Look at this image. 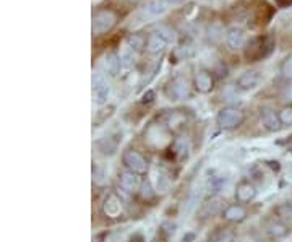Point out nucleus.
<instances>
[{
  "label": "nucleus",
  "instance_id": "f257e3e1",
  "mask_svg": "<svg viewBox=\"0 0 292 242\" xmlns=\"http://www.w3.org/2000/svg\"><path fill=\"white\" fill-rule=\"evenodd\" d=\"M275 50V39L271 36H258L250 41L244 50L247 62H260L268 59Z\"/></svg>",
  "mask_w": 292,
  "mask_h": 242
},
{
  "label": "nucleus",
  "instance_id": "f03ea898",
  "mask_svg": "<svg viewBox=\"0 0 292 242\" xmlns=\"http://www.w3.org/2000/svg\"><path fill=\"white\" fill-rule=\"evenodd\" d=\"M174 39H175L174 29L171 26L162 25L159 28H156V31H153L148 36V39H146L144 43V49L150 55H158L174 41Z\"/></svg>",
  "mask_w": 292,
  "mask_h": 242
},
{
  "label": "nucleus",
  "instance_id": "7ed1b4c3",
  "mask_svg": "<svg viewBox=\"0 0 292 242\" xmlns=\"http://www.w3.org/2000/svg\"><path fill=\"white\" fill-rule=\"evenodd\" d=\"M164 95L169 101H182V99L190 98L192 86L185 77L177 75L172 80H169L168 85L164 86Z\"/></svg>",
  "mask_w": 292,
  "mask_h": 242
},
{
  "label": "nucleus",
  "instance_id": "20e7f679",
  "mask_svg": "<svg viewBox=\"0 0 292 242\" xmlns=\"http://www.w3.org/2000/svg\"><path fill=\"white\" fill-rule=\"evenodd\" d=\"M245 120V114L241 109H237L234 106L223 107L216 116V124L224 128V130H234L237 127H241Z\"/></svg>",
  "mask_w": 292,
  "mask_h": 242
},
{
  "label": "nucleus",
  "instance_id": "39448f33",
  "mask_svg": "<svg viewBox=\"0 0 292 242\" xmlns=\"http://www.w3.org/2000/svg\"><path fill=\"white\" fill-rule=\"evenodd\" d=\"M119 22V15L114 12V10H99V12L93 16V23H91V31L93 34H104L109 33L111 29L117 25Z\"/></svg>",
  "mask_w": 292,
  "mask_h": 242
},
{
  "label": "nucleus",
  "instance_id": "423d86ee",
  "mask_svg": "<svg viewBox=\"0 0 292 242\" xmlns=\"http://www.w3.org/2000/svg\"><path fill=\"white\" fill-rule=\"evenodd\" d=\"M122 164L127 171H132V173H137V174H146L150 169V163L138 150H127L123 151L122 155Z\"/></svg>",
  "mask_w": 292,
  "mask_h": 242
},
{
  "label": "nucleus",
  "instance_id": "0eeeda50",
  "mask_svg": "<svg viewBox=\"0 0 292 242\" xmlns=\"http://www.w3.org/2000/svg\"><path fill=\"white\" fill-rule=\"evenodd\" d=\"M91 82H93V99H95V103L98 106L106 104L111 95V86L107 83L106 77L101 72H95Z\"/></svg>",
  "mask_w": 292,
  "mask_h": 242
},
{
  "label": "nucleus",
  "instance_id": "6e6552de",
  "mask_svg": "<svg viewBox=\"0 0 292 242\" xmlns=\"http://www.w3.org/2000/svg\"><path fill=\"white\" fill-rule=\"evenodd\" d=\"M143 180L144 179H141V174L132 173V171H127V169L119 174V185L127 194H138Z\"/></svg>",
  "mask_w": 292,
  "mask_h": 242
},
{
  "label": "nucleus",
  "instance_id": "1a4fd4ad",
  "mask_svg": "<svg viewBox=\"0 0 292 242\" xmlns=\"http://www.w3.org/2000/svg\"><path fill=\"white\" fill-rule=\"evenodd\" d=\"M101 68L107 77L116 78L122 70L120 55L117 52H114V50H109V52L104 54L102 59H101Z\"/></svg>",
  "mask_w": 292,
  "mask_h": 242
},
{
  "label": "nucleus",
  "instance_id": "9d476101",
  "mask_svg": "<svg viewBox=\"0 0 292 242\" xmlns=\"http://www.w3.org/2000/svg\"><path fill=\"white\" fill-rule=\"evenodd\" d=\"M262 80H263V77L258 70H247V72H244L237 78L235 86L239 89H242V91H252V89H257L260 86Z\"/></svg>",
  "mask_w": 292,
  "mask_h": 242
},
{
  "label": "nucleus",
  "instance_id": "9b49d317",
  "mask_svg": "<svg viewBox=\"0 0 292 242\" xmlns=\"http://www.w3.org/2000/svg\"><path fill=\"white\" fill-rule=\"evenodd\" d=\"M122 211H123V205H122L120 197L116 192H109L106 198H104L102 213L111 219H116L122 215Z\"/></svg>",
  "mask_w": 292,
  "mask_h": 242
},
{
  "label": "nucleus",
  "instance_id": "f8f14e48",
  "mask_svg": "<svg viewBox=\"0 0 292 242\" xmlns=\"http://www.w3.org/2000/svg\"><path fill=\"white\" fill-rule=\"evenodd\" d=\"M193 88L198 93L208 95L214 89V77L208 70H198L193 77Z\"/></svg>",
  "mask_w": 292,
  "mask_h": 242
},
{
  "label": "nucleus",
  "instance_id": "ddd939ff",
  "mask_svg": "<svg viewBox=\"0 0 292 242\" xmlns=\"http://www.w3.org/2000/svg\"><path fill=\"white\" fill-rule=\"evenodd\" d=\"M166 10H168V4L164 0H146L140 8V15L144 20H151L166 13Z\"/></svg>",
  "mask_w": 292,
  "mask_h": 242
},
{
  "label": "nucleus",
  "instance_id": "4468645a",
  "mask_svg": "<svg viewBox=\"0 0 292 242\" xmlns=\"http://www.w3.org/2000/svg\"><path fill=\"white\" fill-rule=\"evenodd\" d=\"M260 119H262V124L268 132H278V130L283 128L279 113H276V110L271 107H263L262 113H260Z\"/></svg>",
  "mask_w": 292,
  "mask_h": 242
},
{
  "label": "nucleus",
  "instance_id": "2eb2a0df",
  "mask_svg": "<svg viewBox=\"0 0 292 242\" xmlns=\"http://www.w3.org/2000/svg\"><path fill=\"white\" fill-rule=\"evenodd\" d=\"M257 197V187L250 180H242L235 187V200L239 203H250Z\"/></svg>",
  "mask_w": 292,
  "mask_h": 242
},
{
  "label": "nucleus",
  "instance_id": "dca6fc26",
  "mask_svg": "<svg viewBox=\"0 0 292 242\" xmlns=\"http://www.w3.org/2000/svg\"><path fill=\"white\" fill-rule=\"evenodd\" d=\"M162 124L171 132H177L185 125V117L180 110H166V114L162 116Z\"/></svg>",
  "mask_w": 292,
  "mask_h": 242
},
{
  "label": "nucleus",
  "instance_id": "f3484780",
  "mask_svg": "<svg viewBox=\"0 0 292 242\" xmlns=\"http://www.w3.org/2000/svg\"><path fill=\"white\" fill-rule=\"evenodd\" d=\"M223 218L229 223H242L247 219V210L241 203L229 205L223 210Z\"/></svg>",
  "mask_w": 292,
  "mask_h": 242
},
{
  "label": "nucleus",
  "instance_id": "a211bd4d",
  "mask_svg": "<svg viewBox=\"0 0 292 242\" xmlns=\"http://www.w3.org/2000/svg\"><path fill=\"white\" fill-rule=\"evenodd\" d=\"M226 44L231 50H239L245 46V34L241 28H229L226 33Z\"/></svg>",
  "mask_w": 292,
  "mask_h": 242
},
{
  "label": "nucleus",
  "instance_id": "6ab92c4d",
  "mask_svg": "<svg viewBox=\"0 0 292 242\" xmlns=\"http://www.w3.org/2000/svg\"><path fill=\"white\" fill-rule=\"evenodd\" d=\"M119 142L120 140L116 138V137H104V138H101L96 142V148L101 155L112 156V155H116V151L119 148Z\"/></svg>",
  "mask_w": 292,
  "mask_h": 242
},
{
  "label": "nucleus",
  "instance_id": "aec40b11",
  "mask_svg": "<svg viewBox=\"0 0 292 242\" xmlns=\"http://www.w3.org/2000/svg\"><path fill=\"white\" fill-rule=\"evenodd\" d=\"M189 151H190V142L187 137H177L171 145V153L174 158L184 159L189 156Z\"/></svg>",
  "mask_w": 292,
  "mask_h": 242
},
{
  "label": "nucleus",
  "instance_id": "412c9836",
  "mask_svg": "<svg viewBox=\"0 0 292 242\" xmlns=\"http://www.w3.org/2000/svg\"><path fill=\"white\" fill-rule=\"evenodd\" d=\"M266 233L273 239H281V237H284L289 233V229H287V225L284 223V221L271 219L269 223L266 225Z\"/></svg>",
  "mask_w": 292,
  "mask_h": 242
},
{
  "label": "nucleus",
  "instance_id": "4be33fe9",
  "mask_svg": "<svg viewBox=\"0 0 292 242\" xmlns=\"http://www.w3.org/2000/svg\"><path fill=\"white\" fill-rule=\"evenodd\" d=\"M211 242H237L235 234L229 228L217 229L211 237Z\"/></svg>",
  "mask_w": 292,
  "mask_h": 242
},
{
  "label": "nucleus",
  "instance_id": "5701e85b",
  "mask_svg": "<svg viewBox=\"0 0 292 242\" xmlns=\"http://www.w3.org/2000/svg\"><path fill=\"white\" fill-rule=\"evenodd\" d=\"M133 52L135 50L127 44L123 46V49L120 50V62H122V70H129L133 65Z\"/></svg>",
  "mask_w": 292,
  "mask_h": 242
},
{
  "label": "nucleus",
  "instance_id": "b1692460",
  "mask_svg": "<svg viewBox=\"0 0 292 242\" xmlns=\"http://www.w3.org/2000/svg\"><path fill=\"white\" fill-rule=\"evenodd\" d=\"M278 215L281 221H284L286 225L292 226V200H287L286 203H283L278 208Z\"/></svg>",
  "mask_w": 292,
  "mask_h": 242
},
{
  "label": "nucleus",
  "instance_id": "393cba45",
  "mask_svg": "<svg viewBox=\"0 0 292 242\" xmlns=\"http://www.w3.org/2000/svg\"><path fill=\"white\" fill-rule=\"evenodd\" d=\"M138 194H140L141 200H144V201H151V200L154 198L156 192H154V189H153V185H151V182H150V179H144V180H143L141 189H140Z\"/></svg>",
  "mask_w": 292,
  "mask_h": 242
},
{
  "label": "nucleus",
  "instance_id": "a878e982",
  "mask_svg": "<svg viewBox=\"0 0 292 242\" xmlns=\"http://www.w3.org/2000/svg\"><path fill=\"white\" fill-rule=\"evenodd\" d=\"M223 34H224V29H223L221 23H213L210 28H208V38H210L213 43H217L219 39L223 38Z\"/></svg>",
  "mask_w": 292,
  "mask_h": 242
},
{
  "label": "nucleus",
  "instance_id": "bb28decb",
  "mask_svg": "<svg viewBox=\"0 0 292 242\" xmlns=\"http://www.w3.org/2000/svg\"><path fill=\"white\" fill-rule=\"evenodd\" d=\"M223 187V177H210L208 179V184H206V190L208 194H214V192H219Z\"/></svg>",
  "mask_w": 292,
  "mask_h": 242
},
{
  "label": "nucleus",
  "instance_id": "cd10ccee",
  "mask_svg": "<svg viewBox=\"0 0 292 242\" xmlns=\"http://www.w3.org/2000/svg\"><path fill=\"white\" fill-rule=\"evenodd\" d=\"M279 119H281V124L284 125H292V106H286L279 110Z\"/></svg>",
  "mask_w": 292,
  "mask_h": 242
},
{
  "label": "nucleus",
  "instance_id": "c85d7f7f",
  "mask_svg": "<svg viewBox=\"0 0 292 242\" xmlns=\"http://www.w3.org/2000/svg\"><path fill=\"white\" fill-rule=\"evenodd\" d=\"M219 208V200H211V201H206V203H203V208H202V215H206V216H211L214 215L216 211Z\"/></svg>",
  "mask_w": 292,
  "mask_h": 242
},
{
  "label": "nucleus",
  "instance_id": "c756f323",
  "mask_svg": "<svg viewBox=\"0 0 292 242\" xmlns=\"http://www.w3.org/2000/svg\"><path fill=\"white\" fill-rule=\"evenodd\" d=\"M281 73H283V77L292 80V54H289L283 65H281Z\"/></svg>",
  "mask_w": 292,
  "mask_h": 242
},
{
  "label": "nucleus",
  "instance_id": "7c9ffc66",
  "mask_svg": "<svg viewBox=\"0 0 292 242\" xmlns=\"http://www.w3.org/2000/svg\"><path fill=\"white\" fill-rule=\"evenodd\" d=\"M154 91H153V89H148V91H146L144 95H143V98H141V104H146V106H148V104H151L153 103V101H154Z\"/></svg>",
  "mask_w": 292,
  "mask_h": 242
},
{
  "label": "nucleus",
  "instance_id": "2f4dec72",
  "mask_svg": "<svg viewBox=\"0 0 292 242\" xmlns=\"http://www.w3.org/2000/svg\"><path fill=\"white\" fill-rule=\"evenodd\" d=\"M107 236H109V233H99V234H96L95 236V239H93V242H104L107 239Z\"/></svg>",
  "mask_w": 292,
  "mask_h": 242
},
{
  "label": "nucleus",
  "instance_id": "473e14b6",
  "mask_svg": "<svg viewBox=\"0 0 292 242\" xmlns=\"http://www.w3.org/2000/svg\"><path fill=\"white\" fill-rule=\"evenodd\" d=\"M166 4H168V7H175V5H180L184 4L185 0H164Z\"/></svg>",
  "mask_w": 292,
  "mask_h": 242
},
{
  "label": "nucleus",
  "instance_id": "72a5a7b5",
  "mask_svg": "<svg viewBox=\"0 0 292 242\" xmlns=\"http://www.w3.org/2000/svg\"><path fill=\"white\" fill-rule=\"evenodd\" d=\"M132 242H144V239H143L141 234H135V236L132 237Z\"/></svg>",
  "mask_w": 292,
  "mask_h": 242
},
{
  "label": "nucleus",
  "instance_id": "f704fd0d",
  "mask_svg": "<svg viewBox=\"0 0 292 242\" xmlns=\"http://www.w3.org/2000/svg\"><path fill=\"white\" fill-rule=\"evenodd\" d=\"M193 237H195L193 234H187V236H184V237H182V242H189V240H190V239H193Z\"/></svg>",
  "mask_w": 292,
  "mask_h": 242
},
{
  "label": "nucleus",
  "instance_id": "c9c22d12",
  "mask_svg": "<svg viewBox=\"0 0 292 242\" xmlns=\"http://www.w3.org/2000/svg\"><path fill=\"white\" fill-rule=\"evenodd\" d=\"M150 242H158V237H153V239H151Z\"/></svg>",
  "mask_w": 292,
  "mask_h": 242
},
{
  "label": "nucleus",
  "instance_id": "e433bc0d",
  "mask_svg": "<svg viewBox=\"0 0 292 242\" xmlns=\"http://www.w3.org/2000/svg\"><path fill=\"white\" fill-rule=\"evenodd\" d=\"M278 2H284V0H278Z\"/></svg>",
  "mask_w": 292,
  "mask_h": 242
},
{
  "label": "nucleus",
  "instance_id": "4c0bfd02",
  "mask_svg": "<svg viewBox=\"0 0 292 242\" xmlns=\"http://www.w3.org/2000/svg\"><path fill=\"white\" fill-rule=\"evenodd\" d=\"M290 155H292V148H290Z\"/></svg>",
  "mask_w": 292,
  "mask_h": 242
},
{
  "label": "nucleus",
  "instance_id": "58836bf2",
  "mask_svg": "<svg viewBox=\"0 0 292 242\" xmlns=\"http://www.w3.org/2000/svg\"><path fill=\"white\" fill-rule=\"evenodd\" d=\"M130 2H135V0H130Z\"/></svg>",
  "mask_w": 292,
  "mask_h": 242
}]
</instances>
